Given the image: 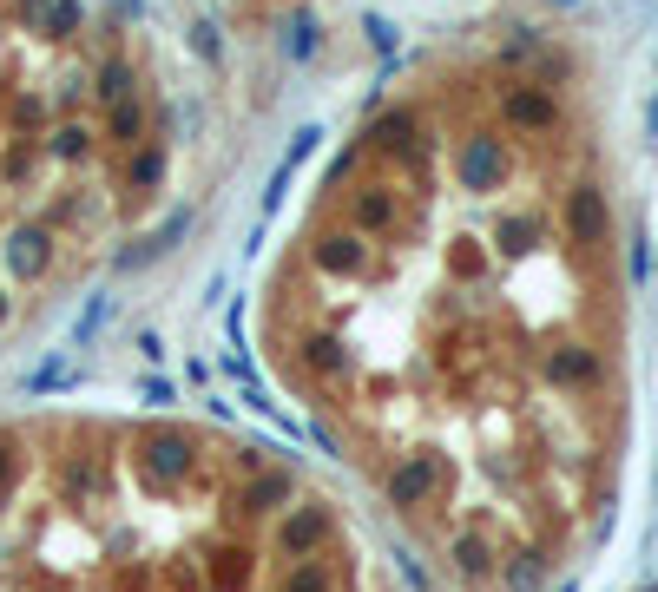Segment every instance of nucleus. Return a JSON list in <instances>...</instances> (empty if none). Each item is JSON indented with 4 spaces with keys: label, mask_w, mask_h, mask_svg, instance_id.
<instances>
[{
    "label": "nucleus",
    "mask_w": 658,
    "mask_h": 592,
    "mask_svg": "<svg viewBox=\"0 0 658 592\" xmlns=\"http://www.w3.org/2000/svg\"><path fill=\"white\" fill-rule=\"evenodd\" d=\"M0 592H389L310 468L198 421H0Z\"/></svg>",
    "instance_id": "f257e3e1"
}]
</instances>
